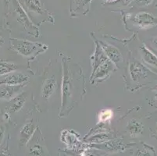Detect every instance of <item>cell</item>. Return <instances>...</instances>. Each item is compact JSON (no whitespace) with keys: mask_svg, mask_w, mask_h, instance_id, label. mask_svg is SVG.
Instances as JSON below:
<instances>
[{"mask_svg":"<svg viewBox=\"0 0 157 156\" xmlns=\"http://www.w3.org/2000/svg\"><path fill=\"white\" fill-rule=\"evenodd\" d=\"M101 48L103 50L104 53L107 56V58L110 60L113 63H118L121 62L123 59L122 55L118 48L108 43L101 42Z\"/></svg>","mask_w":157,"mask_h":156,"instance_id":"obj_6","label":"cell"},{"mask_svg":"<svg viewBox=\"0 0 157 156\" xmlns=\"http://www.w3.org/2000/svg\"><path fill=\"white\" fill-rule=\"evenodd\" d=\"M56 88V81L52 76L50 78H47L42 87V96L45 99L50 98Z\"/></svg>","mask_w":157,"mask_h":156,"instance_id":"obj_7","label":"cell"},{"mask_svg":"<svg viewBox=\"0 0 157 156\" xmlns=\"http://www.w3.org/2000/svg\"><path fill=\"white\" fill-rule=\"evenodd\" d=\"M127 129H128L130 135L132 137H136V136L142 134L144 131V126L138 120H135V119H131L128 123Z\"/></svg>","mask_w":157,"mask_h":156,"instance_id":"obj_10","label":"cell"},{"mask_svg":"<svg viewBox=\"0 0 157 156\" xmlns=\"http://www.w3.org/2000/svg\"><path fill=\"white\" fill-rule=\"evenodd\" d=\"M3 134H4V129L1 124H0V143L2 141V137H3Z\"/></svg>","mask_w":157,"mask_h":156,"instance_id":"obj_23","label":"cell"},{"mask_svg":"<svg viewBox=\"0 0 157 156\" xmlns=\"http://www.w3.org/2000/svg\"><path fill=\"white\" fill-rule=\"evenodd\" d=\"M113 113L112 110L110 109L104 110V111H102V112L99 114L98 120H99L100 122L105 123L106 122V121H108V120H110V119L113 117Z\"/></svg>","mask_w":157,"mask_h":156,"instance_id":"obj_18","label":"cell"},{"mask_svg":"<svg viewBox=\"0 0 157 156\" xmlns=\"http://www.w3.org/2000/svg\"><path fill=\"white\" fill-rule=\"evenodd\" d=\"M148 70L141 63L134 61L130 63L129 73L131 80L135 82H139L146 79L148 75Z\"/></svg>","mask_w":157,"mask_h":156,"instance_id":"obj_3","label":"cell"},{"mask_svg":"<svg viewBox=\"0 0 157 156\" xmlns=\"http://www.w3.org/2000/svg\"><path fill=\"white\" fill-rule=\"evenodd\" d=\"M2 118H3V120H5V121H8V120H10V115L8 112H6V113L3 114V116H2Z\"/></svg>","mask_w":157,"mask_h":156,"instance_id":"obj_25","label":"cell"},{"mask_svg":"<svg viewBox=\"0 0 157 156\" xmlns=\"http://www.w3.org/2000/svg\"><path fill=\"white\" fill-rule=\"evenodd\" d=\"M17 69V67L13 63L6 62V61H0V76L9 74L10 73L13 72Z\"/></svg>","mask_w":157,"mask_h":156,"instance_id":"obj_14","label":"cell"},{"mask_svg":"<svg viewBox=\"0 0 157 156\" xmlns=\"http://www.w3.org/2000/svg\"><path fill=\"white\" fill-rule=\"evenodd\" d=\"M136 156H151V154L147 149L142 148V149H138L137 151Z\"/></svg>","mask_w":157,"mask_h":156,"instance_id":"obj_20","label":"cell"},{"mask_svg":"<svg viewBox=\"0 0 157 156\" xmlns=\"http://www.w3.org/2000/svg\"><path fill=\"white\" fill-rule=\"evenodd\" d=\"M134 23L141 29H150L157 26V18L147 12H140L135 15Z\"/></svg>","mask_w":157,"mask_h":156,"instance_id":"obj_1","label":"cell"},{"mask_svg":"<svg viewBox=\"0 0 157 156\" xmlns=\"http://www.w3.org/2000/svg\"><path fill=\"white\" fill-rule=\"evenodd\" d=\"M155 99H156L157 101V91H156V94H155Z\"/></svg>","mask_w":157,"mask_h":156,"instance_id":"obj_27","label":"cell"},{"mask_svg":"<svg viewBox=\"0 0 157 156\" xmlns=\"http://www.w3.org/2000/svg\"><path fill=\"white\" fill-rule=\"evenodd\" d=\"M28 77L22 73H13L7 74L3 79L0 81V85H24L28 81Z\"/></svg>","mask_w":157,"mask_h":156,"instance_id":"obj_4","label":"cell"},{"mask_svg":"<svg viewBox=\"0 0 157 156\" xmlns=\"http://www.w3.org/2000/svg\"><path fill=\"white\" fill-rule=\"evenodd\" d=\"M152 45H153V46L157 49V37H155V38H152Z\"/></svg>","mask_w":157,"mask_h":156,"instance_id":"obj_24","label":"cell"},{"mask_svg":"<svg viewBox=\"0 0 157 156\" xmlns=\"http://www.w3.org/2000/svg\"><path fill=\"white\" fill-rule=\"evenodd\" d=\"M35 130V127L33 123L28 122L21 130V141L23 144H26Z\"/></svg>","mask_w":157,"mask_h":156,"instance_id":"obj_11","label":"cell"},{"mask_svg":"<svg viewBox=\"0 0 157 156\" xmlns=\"http://www.w3.org/2000/svg\"><path fill=\"white\" fill-rule=\"evenodd\" d=\"M101 146H102V148H103V149L114 151L121 149L123 148V144L121 140L120 141H118V140H113V141L109 140V141H105V142L102 143Z\"/></svg>","mask_w":157,"mask_h":156,"instance_id":"obj_12","label":"cell"},{"mask_svg":"<svg viewBox=\"0 0 157 156\" xmlns=\"http://www.w3.org/2000/svg\"><path fill=\"white\" fill-rule=\"evenodd\" d=\"M13 46L21 55L29 56L37 51L39 48V44L31 42L27 40H13Z\"/></svg>","mask_w":157,"mask_h":156,"instance_id":"obj_2","label":"cell"},{"mask_svg":"<svg viewBox=\"0 0 157 156\" xmlns=\"http://www.w3.org/2000/svg\"><path fill=\"white\" fill-rule=\"evenodd\" d=\"M62 141H63L67 145L73 147L78 144V139L75 134H72L70 131H65L62 133Z\"/></svg>","mask_w":157,"mask_h":156,"instance_id":"obj_13","label":"cell"},{"mask_svg":"<svg viewBox=\"0 0 157 156\" xmlns=\"http://www.w3.org/2000/svg\"><path fill=\"white\" fill-rule=\"evenodd\" d=\"M152 2V0H138V1H137L138 5L140 6H148L149 5V4H151Z\"/></svg>","mask_w":157,"mask_h":156,"instance_id":"obj_21","label":"cell"},{"mask_svg":"<svg viewBox=\"0 0 157 156\" xmlns=\"http://www.w3.org/2000/svg\"><path fill=\"white\" fill-rule=\"evenodd\" d=\"M109 137L108 134H98L95 136H92V137L88 140V141H90V142L98 143V144H102V143L105 142V141H109Z\"/></svg>","mask_w":157,"mask_h":156,"instance_id":"obj_17","label":"cell"},{"mask_svg":"<svg viewBox=\"0 0 157 156\" xmlns=\"http://www.w3.org/2000/svg\"><path fill=\"white\" fill-rule=\"evenodd\" d=\"M113 70V63L107 58L95 66L93 72L94 79H101L107 76L111 71Z\"/></svg>","mask_w":157,"mask_h":156,"instance_id":"obj_5","label":"cell"},{"mask_svg":"<svg viewBox=\"0 0 157 156\" xmlns=\"http://www.w3.org/2000/svg\"><path fill=\"white\" fill-rule=\"evenodd\" d=\"M24 103H25V98L24 97H17L14 101L13 104L10 108V112H13V113L17 112L23 108Z\"/></svg>","mask_w":157,"mask_h":156,"instance_id":"obj_15","label":"cell"},{"mask_svg":"<svg viewBox=\"0 0 157 156\" xmlns=\"http://www.w3.org/2000/svg\"><path fill=\"white\" fill-rule=\"evenodd\" d=\"M43 153V148L40 144H35L30 149V155L31 156H40Z\"/></svg>","mask_w":157,"mask_h":156,"instance_id":"obj_19","label":"cell"},{"mask_svg":"<svg viewBox=\"0 0 157 156\" xmlns=\"http://www.w3.org/2000/svg\"><path fill=\"white\" fill-rule=\"evenodd\" d=\"M3 42H4L3 40H2V38H0V45H2V43H3Z\"/></svg>","mask_w":157,"mask_h":156,"instance_id":"obj_26","label":"cell"},{"mask_svg":"<svg viewBox=\"0 0 157 156\" xmlns=\"http://www.w3.org/2000/svg\"><path fill=\"white\" fill-rule=\"evenodd\" d=\"M25 2L29 10L38 13H42V6L39 0H26Z\"/></svg>","mask_w":157,"mask_h":156,"instance_id":"obj_16","label":"cell"},{"mask_svg":"<svg viewBox=\"0 0 157 156\" xmlns=\"http://www.w3.org/2000/svg\"><path fill=\"white\" fill-rule=\"evenodd\" d=\"M24 85L13 86L2 84L0 85V98L2 99H10L15 95V94L22 88Z\"/></svg>","mask_w":157,"mask_h":156,"instance_id":"obj_9","label":"cell"},{"mask_svg":"<svg viewBox=\"0 0 157 156\" xmlns=\"http://www.w3.org/2000/svg\"><path fill=\"white\" fill-rule=\"evenodd\" d=\"M140 52H141L142 59L147 64L157 69V56L150 49H148L145 45H142L140 48Z\"/></svg>","mask_w":157,"mask_h":156,"instance_id":"obj_8","label":"cell"},{"mask_svg":"<svg viewBox=\"0 0 157 156\" xmlns=\"http://www.w3.org/2000/svg\"><path fill=\"white\" fill-rule=\"evenodd\" d=\"M79 156H95L92 152L89 151H82L79 153Z\"/></svg>","mask_w":157,"mask_h":156,"instance_id":"obj_22","label":"cell"}]
</instances>
